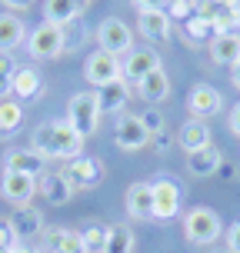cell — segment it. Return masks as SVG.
<instances>
[{
	"instance_id": "37",
	"label": "cell",
	"mask_w": 240,
	"mask_h": 253,
	"mask_svg": "<svg viewBox=\"0 0 240 253\" xmlns=\"http://www.w3.org/2000/svg\"><path fill=\"white\" fill-rule=\"evenodd\" d=\"M153 147H157V150H167V147H170V137H167V133H164V130H160V133H153Z\"/></svg>"
},
{
	"instance_id": "20",
	"label": "cell",
	"mask_w": 240,
	"mask_h": 253,
	"mask_svg": "<svg viewBox=\"0 0 240 253\" xmlns=\"http://www.w3.org/2000/svg\"><path fill=\"white\" fill-rule=\"evenodd\" d=\"M37 193L47 203H57V207H60V203H67L74 197V187H70L60 173H40L37 177Z\"/></svg>"
},
{
	"instance_id": "14",
	"label": "cell",
	"mask_w": 240,
	"mask_h": 253,
	"mask_svg": "<svg viewBox=\"0 0 240 253\" xmlns=\"http://www.w3.org/2000/svg\"><path fill=\"white\" fill-rule=\"evenodd\" d=\"M127 213L134 220H150L153 216V187L150 183H130V190H127Z\"/></svg>"
},
{
	"instance_id": "11",
	"label": "cell",
	"mask_w": 240,
	"mask_h": 253,
	"mask_svg": "<svg viewBox=\"0 0 240 253\" xmlns=\"http://www.w3.org/2000/svg\"><path fill=\"white\" fill-rule=\"evenodd\" d=\"M220 93H217L210 84H197V87L187 93V110L193 120H207V117H214L220 110Z\"/></svg>"
},
{
	"instance_id": "30",
	"label": "cell",
	"mask_w": 240,
	"mask_h": 253,
	"mask_svg": "<svg viewBox=\"0 0 240 253\" xmlns=\"http://www.w3.org/2000/svg\"><path fill=\"white\" fill-rule=\"evenodd\" d=\"M187 37L193 40H214L217 37V24H210L207 17H193V20H187Z\"/></svg>"
},
{
	"instance_id": "7",
	"label": "cell",
	"mask_w": 240,
	"mask_h": 253,
	"mask_svg": "<svg viewBox=\"0 0 240 253\" xmlns=\"http://www.w3.org/2000/svg\"><path fill=\"white\" fill-rule=\"evenodd\" d=\"M84 74L94 87H107V84H114V80H124V63L117 60L114 53L107 50H97L87 57V67H84Z\"/></svg>"
},
{
	"instance_id": "10",
	"label": "cell",
	"mask_w": 240,
	"mask_h": 253,
	"mask_svg": "<svg viewBox=\"0 0 240 253\" xmlns=\"http://www.w3.org/2000/svg\"><path fill=\"white\" fill-rule=\"evenodd\" d=\"M0 190L13 207H30L34 193H37V177H30V173H3Z\"/></svg>"
},
{
	"instance_id": "38",
	"label": "cell",
	"mask_w": 240,
	"mask_h": 253,
	"mask_svg": "<svg viewBox=\"0 0 240 253\" xmlns=\"http://www.w3.org/2000/svg\"><path fill=\"white\" fill-rule=\"evenodd\" d=\"M0 3H3L7 10H27V7H30V0H0Z\"/></svg>"
},
{
	"instance_id": "8",
	"label": "cell",
	"mask_w": 240,
	"mask_h": 253,
	"mask_svg": "<svg viewBox=\"0 0 240 253\" xmlns=\"http://www.w3.org/2000/svg\"><path fill=\"white\" fill-rule=\"evenodd\" d=\"M153 216L157 220H174L180 213V187L170 177L153 180Z\"/></svg>"
},
{
	"instance_id": "19",
	"label": "cell",
	"mask_w": 240,
	"mask_h": 253,
	"mask_svg": "<svg viewBox=\"0 0 240 253\" xmlns=\"http://www.w3.org/2000/svg\"><path fill=\"white\" fill-rule=\"evenodd\" d=\"M84 7H87V0H47L44 3V20L63 27V24H70V20H77L84 13Z\"/></svg>"
},
{
	"instance_id": "18",
	"label": "cell",
	"mask_w": 240,
	"mask_h": 253,
	"mask_svg": "<svg viewBox=\"0 0 240 253\" xmlns=\"http://www.w3.org/2000/svg\"><path fill=\"white\" fill-rule=\"evenodd\" d=\"M177 143L187 153H197V150H203V147H214V143H210V126L203 124V120H193V117H190L187 124L180 126Z\"/></svg>"
},
{
	"instance_id": "1",
	"label": "cell",
	"mask_w": 240,
	"mask_h": 253,
	"mask_svg": "<svg viewBox=\"0 0 240 253\" xmlns=\"http://www.w3.org/2000/svg\"><path fill=\"white\" fill-rule=\"evenodd\" d=\"M34 150L44 160H74L84 150V137L77 133L67 120H50V124H40L34 130Z\"/></svg>"
},
{
	"instance_id": "17",
	"label": "cell",
	"mask_w": 240,
	"mask_h": 253,
	"mask_svg": "<svg viewBox=\"0 0 240 253\" xmlns=\"http://www.w3.org/2000/svg\"><path fill=\"white\" fill-rule=\"evenodd\" d=\"M127 100H130V84H127V80H114V84H107V87H97L100 117L103 114H120Z\"/></svg>"
},
{
	"instance_id": "33",
	"label": "cell",
	"mask_w": 240,
	"mask_h": 253,
	"mask_svg": "<svg viewBox=\"0 0 240 253\" xmlns=\"http://www.w3.org/2000/svg\"><path fill=\"white\" fill-rule=\"evenodd\" d=\"M167 3H170V0H134V7H137L140 13H147V10H167Z\"/></svg>"
},
{
	"instance_id": "40",
	"label": "cell",
	"mask_w": 240,
	"mask_h": 253,
	"mask_svg": "<svg viewBox=\"0 0 240 253\" xmlns=\"http://www.w3.org/2000/svg\"><path fill=\"white\" fill-rule=\"evenodd\" d=\"M13 253H40V250H37V247H30V243H17V250H13Z\"/></svg>"
},
{
	"instance_id": "12",
	"label": "cell",
	"mask_w": 240,
	"mask_h": 253,
	"mask_svg": "<svg viewBox=\"0 0 240 253\" xmlns=\"http://www.w3.org/2000/svg\"><path fill=\"white\" fill-rule=\"evenodd\" d=\"M7 223H10V230L17 233V240H34V237H44V216H40V210H34V207H17L10 216H7Z\"/></svg>"
},
{
	"instance_id": "5",
	"label": "cell",
	"mask_w": 240,
	"mask_h": 253,
	"mask_svg": "<svg viewBox=\"0 0 240 253\" xmlns=\"http://www.w3.org/2000/svg\"><path fill=\"white\" fill-rule=\"evenodd\" d=\"M97 40H100V50L114 53V57L134 50V30H130L120 17H107V20H100V27H97Z\"/></svg>"
},
{
	"instance_id": "34",
	"label": "cell",
	"mask_w": 240,
	"mask_h": 253,
	"mask_svg": "<svg viewBox=\"0 0 240 253\" xmlns=\"http://www.w3.org/2000/svg\"><path fill=\"white\" fill-rule=\"evenodd\" d=\"M227 253H240V220L227 230Z\"/></svg>"
},
{
	"instance_id": "16",
	"label": "cell",
	"mask_w": 240,
	"mask_h": 253,
	"mask_svg": "<svg viewBox=\"0 0 240 253\" xmlns=\"http://www.w3.org/2000/svg\"><path fill=\"white\" fill-rule=\"evenodd\" d=\"M47 240V250L50 253H87L84 250V237L80 230H67V227H50L44 233Z\"/></svg>"
},
{
	"instance_id": "32",
	"label": "cell",
	"mask_w": 240,
	"mask_h": 253,
	"mask_svg": "<svg viewBox=\"0 0 240 253\" xmlns=\"http://www.w3.org/2000/svg\"><path fill=\"white\" fill-rule=\"evenodd\" d=\"M140 124H144V130L153 137V133L164 130V117H160V110H147V114H140Z\"/></svg>"
},
{
	"instance_id": "23",
	"label": "cell",
	"mask_w": 240,
	"mask_h": 253,
	"mask_svg": "<svg viewBox=\"0 0 240 253\" xmlns=\"http://www.w3.org/2000/svg\"><path fill=\"white\" fill-rule=\"evenodd\" d=\"M137 93H140V97H144L147 103H160V100H167V93H170V80H167L164 67L144 77V80L137 84Z\"/></svg>"
},
{
	"instance_id": "29",
	"label": "cell",
	"mask_w": 240,
	"mask_h": 253,
	"mask_svg": "<svg viewBox=\"0 0 240 253\" xmlns=\"http://www.w3.org/2000/svg\"><path fill=\"white\" fill-rule=\"evenodd\" d=\"M24 120V110H20V103L13 100H0V133H13L17 126Z\"/></svg>"
},
{
	"instance_id": "13",
	"label": "cell",
	"mask_w": 240,
	"mask_h": 253,
	"mask_svg": "<svg viewBox=\"0 0 240 253\" xmlns=\"http://www.w3.org/2000/svg\"><path fill=\"white\" fill-rule=\"evenodd\" d=\"M160 70V57L157 50H130L124 60V80L127 84H140L147 74Z\"/></svg>"
},
{
	"instance_id": "25",
	"label": "cell",
	"mask_w": 240,
	"mask_h": 253,
	"mask_svg": "<svg viewBox=\"0 0 240 253\" xmlns=\"http://www.w3.org/2000/svg\"><path fill=\"white\" fill-rule=\"evenodd\" d=\"M187 167H190L193 177H210V173L220 170V153H217L214 147H203V150H197V153H187Z\"/></svg>"
},
{
	"instance_id": "2",
	"label": "cell",
	"mask_w": 240,
	"mask_h": 253,
	"mask_svg": "<svg viewBox=\"0 0 240 253\" xmlns=\"http://www.w3.org/2000/svg\"><path fill=\"white\" fill-rule=\"evenodd\" d=\"M67 124L87 140L90 133L97 130V124H100V103H97V93H87V90H84V93H74L70 103H67Z\"/></svg>"
},
{
	"instance_id": "22",
	"label": "cell",
	"mask_w": 240,
	"mask_h": 253,
	"mask_svg": "<svg viewBox=\"0 0 240 253\" xmlns=\"http://www.w3.org/2000/svg\"><path fill=\"white\" fill-rule=\"evenodd\" d=\"M140 34L147 40H153V43H160V40L170 37V17H167V10L140 13Z\"/></svg>"
},
{
	"instance_id": "9",
	"label": "cell",
	"mask_w": 240,
	"mask_h": 253,
	"mask_svg": "<svg viewBox=\"0 0 240 253\" xmlns=\"http://www.w3.org/2000/svg\"><path fill=\"white\" fill-rule=\"evenodd\" d=\"M114 143L120 147V150H140V147H147V143H150V133L144 130L140 117L127 114V117H120L117 126H114Z\"/></svg>"
},
{
	"instance_id": "35",
	"label": "cell",
	"mask_w": 240,
	"mask_h": 253,
	"mask_svg": "<svg viewBox=\"0 0 240 253\" xmlns=\"http://www.w3.org/2000/svg\"><path fill=\"white\" fill-rule=\"evenodd\" d=\"M17 74V63H13L10 53H0V77H13Z\"/></svg>"
},
{
	"instance_id": "3",
	"label": "cell",
	"mask_w": 240,
	"mask_h": 253,
	"mask_svg": "<svg viewBox=\"0 0 240 253\" xmlns=\"http://www.w3.org/2000/svg\"><path fill=\"white\" fill-rule=\"evenodd\" d=\"M184 233H187L190 243L207 247V243H214L217 237L224 233V223H220V216H217L210 207H193V210L184 216Z\"/></svg>"
},
{
	"instance_id": "39",
	"label": "cell",
	"mask_w": 240,
	"mask_h": 253,
	"mask_svg": "<svg viewBox=\"0 0 240 253\" xmlns=\"http://www.w3.org/2000/svg\"><path fill=\"white\" fill-rule=\"evenodd\" d=\"M230 130H234V133L240 137V103L234 107V114H230Z\"/></svg>"
},
{
	"instance_id": "41",
	"label": "cell",
	"mask_w": 240,
	"mask_h": 253,
	"mask_svg": "<svg viewBox=\"0 0 240 253\" xmlns=\"http://www.w3.org/2000/svg\"><path fill=\"white\" fill-rule=\"evenodd\" d=\"M234 87H240V60L234 63Z\"/></svg>"
},
{
	"instance_id": "24",
	"label": "cell",
	"mask_w": 240,
	"mask_h": 253,
	"mask_svg": "<svg viewBox=\"0 0 240 253\" xmlns=\"http://www.w3.org/2000/svg\"><path fill=\"white\" fill-rule=\"evenodd\" d=\"M20 40H27V30L20 24V17L0 13V53H10L13 47H20Z\"/></svg>"
},
{
	"instance_id": "6",
	"label": "cell",
	"mask_w": 240,
	"mask_h": 253,
	"mask_svg": "<svg viewBox=\"0 0 240 253\" xmlns=\"http://www.w3.org/2000/svg\"><path fill=\"white\" fill-rule=\"evenodd\" d=\"M60 177L67 180L74 190H94L103 180V167L97 164L94 157H74V160L63 164Z\"/></svg>"
},
{
	"instance_id": "28",
	"label": "cell",
	"mask_w": 240,
	"mask_h": 253,
	"mask_svg": "<svg viewBox=\"0 0 240 253\" xmlns=\"http://www.w3.org/2000/svg\"><path fill=\"white\" fill-rule=\"evenodd\" d=\"M107 233H110V227H103V223H87V227L80 230L84 250L87 253H103V247H107Z\"/></svg>"
},
{
	"instance_id": "21",
	"label": "cell",
	"mask_w": 240,
	"mask_h": 253,
	"mask_svg": "<svg viewBox=\"0 0 240 253\" xmlns=\"http://www.w3.org/2000/svg\"><path fill=\"white\" fill-rule=\"evenodd\" d=\"M210 60L214 63H224V67H234L240 60V34H217L210 40Z\"/></svg>"
},
{
	"instance_id": "36",
	"label": "cell",
	"mask_w": 240,
	"mask_h": 253,
	"mask_svg": "<svg viewBox=\"0 0 240 253\" xmlns=\"http://www.w3.org/2000/svg\"><path fill=\"white\" fill-rule=\"evenodd\" d=\"M13 93V77H0V100H7Z\"/></svg>"
},
{
	"instance_id": "31",
	"label": "cell",
	"mask_w": 240,
	"mask_h": 253,
	"mask_svg": "<svg viewBox=\"0 0 240 253\" xmlns=\"http://www.w3.org/2000/svg\"><path fill=\"white\" fill-rule=\"evenodd\" d=\"M17 233H13L10 230V223H7V220H0V253H13L17 250Z\"/></svg>"
},
{
	"instance_id": "15",
	"label": "cell",
	"mask_w": 240,
	"mask_h": 253,
	"mask_svg": "<svg viewBox=\"0 0 240 253\" xmlns=\"http://www.w3.org/2000/svg\"><path fill=\"white\" fill-rule=\"evenodd\" d=\"M3 167H7V173H30V177H40L44 167H47V160H44L37 150H10L3 157Z\"/></svg>"
},
{
	"instance_id": "26",
	"label": "cell",
	"mask_w": 240,
	"mask_h": 253,
	"mask_svg": "<svg viewBox=\"0 0 240 253\" xmlns=\"http://www.w3.org/2000/svg\"><path fill=\"white\" fill-rule=\"evenodd\" d=\"M13 93L20 100H30V97L40 93V74L34 67H17V74H13Z\"/></svg>"
},
{
	"instance_id": "4",
	"label": "cell",
	"mask_w": 240,
	"mask_h": 253,
	"mask_svg": "<svg viewBox=\"0 0 240 253\" xmlns=\"http://www.w3.org/2000/svg\"><path fill=\"white\" fill-rule=\"evenodd\" d=\"M27 50H30V57H37V60H53V57H60L63 53V27L44 20V24L27 37Z\"/></svg>"
},
{
	"instance_id": "27",
	"label": "cell",
	"mask_w": 240,
	"mask_h": 253,
	"mask_svg": "<svg viewBox=\"0 0 240 253\" xmlns=\"http://www.w3.org/2000/svg\"><path fill=\"white\" fill-rule=\"evenodd\" d=\"M103 253H134V230L127 223H114L107 233V247Z\"/></svg>"
}]
</instances>
